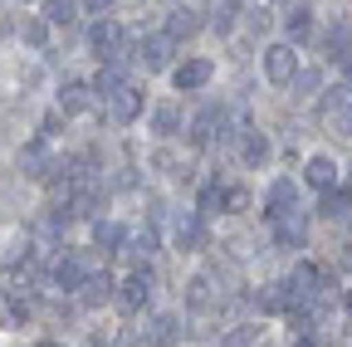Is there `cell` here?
<instances>
[{
	"label": "cell",
	"instance_id": "e575fe53",
	"mask_svg": "<svg viewBox=\"0 0 352 347\" xmlns=\"http://www.w3.org/2000/svg\"><path fill=\"white\" fill-rule=\"evenodd\" d=\"M226 205H230V210H245V205H250V196H245L240 186H230V191H226Z\"/></svg>",
	"mask_w": 352,
	"mask_h": 347
},
{
	"label": "cell",
	"instance_id": "f546056e",
	"mask_svg": "<svg viewBox=\"0 0 352 347\" xmlns=\"http://www.w3.org/2000/svg\"><path fill=\"white\" fill-rule=\"evenodd\" d=\"M215 210H226V186H206L201 191V210L196 215H215Z\"/></svg>",
	"mask_w": 352,
	"mask_h": 347
},
{
	"label": "cell",
	"instance_id": "7c38bea8",
	"mask_svg": "<svg viewBox=\"0 0 352 347\" xmlns=\"http://www.w3.org/2000/svg\"><path fill=\"white\" fill-rule=\"evenodd\" d=\"M113 279L108 274H83V284H78V303H83V309H98V303H108L113 298Z\"/></svg>",
	"mask_w": 352,
	"mask_h": 347
},
{
	"label": "cell",
	"instance_id": "e0dca14e",
	"mask_svg": "<svg viewBox=\"0 0 352 347\" xmlns=\"http://www.w3.org/2000/svg\"><path fill=\"white\" fill-rule=\"evenodd\" d=\"M54 284H59L64 293H78V284H83V265H78V254H64L59 265H54Z\"/></svg>",
	"mask_w": 352,
	"mask_h": 347
},
{
	"label": "cell",
	"instance_id": "8d00e7d4",
	"mask_svg": "<svg viewBox=\"0 0 352 347\" xmlns=\"http://www.w3.org/2000/svg\"><path fill=\"white\" fill-rule=\"evenodd\" d=\"M83 5H88V10H94V15H103V10L113 5V0H83Z\"/></svg>",
	"mask_w": 352,
	"mask_h": 347
},
{
	"label": "cell",
	"instance_id": "60d3db41",
	"mask_svg": "<svg viewBox=\"0 0 352 347\" xmlns=\"http://www.w3.org/2000/svg\"><path fill=\"white\" fill-rule=\"evenodd\" d=\"M39 347H59V342H39Z\"/></svg>",
	"mask_w": 352,
	"mask_h": 347
},
{
	"label": "cell",
	"instance_id": "d6986e66",
	"mask_svg": "<svg viewBox=\"0 0 352 347\" xmlns=\"http://www.w3.org/2000/svg\"><path fill=\"white\" fill-rule=\"evenodd\" d=\"M215 127H226V108H206V113L191 122V142H210Z\"/></svg>",
	"mask_w": 352,
	"mask_h": 347
},
{
	"label": "cell",
	"instance_id": "8992f818",
	"mask_svg": "<svg viewBox=\"0 0 352 347\" xmlns=\"http://www.w3.org/2000/svg\"><path fill=\"white\" fill-rule=\"evenodd\" d=\"M147 298H152V269H142V265H138V269H132V274L122 279V293H118V303H122L127 313H138Z\"/></svg>",
	"mask_w": 352,
	"mask_h": 347
},
{
	"label": "cell",
	"instance_id": "603a6c76",
	"mask_svg": "<svg viewBox=\"0 0 352 347\" xmlns=\"http://www.w3.org/2000/svg\"><path fill=\"white\" fill-rule=\"evenodd\" d=\"M259 309H264V313H279V309H289V284H284V279L264 284V289H259Z\"/></svg>",
	"mask_w": 352,
	"mask_h": 347
},
{
	"label": "cell",
	"instance_id": "836d02e7",
	"mask_svg": "<svg viewBox=\"0 0 352 347\" xmlns=\"http://www.w3.org/2000/svg\"><path fill=\"white\" fill-rule=\"evenodd\" d=\"M118 347H147V333H138V328H122Z\"/></svg>",
	"mask_w": 352,
	"mask_h": 347
},
{
	"label": "cell",
	"instance_id": "44dd1931",
	"mask_svg": "<svg viewBox=\"0 0 352 347\" xmlns=\"http://www.w3.org/2000/svg\"><path fill=\"white\" fill-rule=\"evenodd\" d=\"M176 127H182V113H176V103L152 108V133H157V137H176Z\"/></svg>",
	"mask_w": 352,
	"mask_h": 347
},
{
	"label": "cell",
	"instance_id": "484cf974",
	"mask_svg": "<svg viewBox=\"0 0 352 347\" xmlns=\"http://www.w3.org/2000/svg\"><path fill=\"white\" fill-rule=\"evenodd\" d=\"M289 89H294V98H314V93H318V74H314V69H298V74L289 78Z\"/></svg>",
	"mask_w": 352,
	"mask_h": 347
},
{
	"label": "cell",
	"instance_id": "d6a6232c",
	"mask_svg": "<svg viewBox=\"0 0 352 347\" xmlns=\"http://www.w3.org/2000/svg\"><path fill=\"white\" fill-rule=\"evenodd\" d=\"M308 30H314L308 10H294V15H289V39H308Z\"/></svg>",
	"mask_w": 352,
	"mask_h": 347
},
{
	"label": "cell",
	"instance_id": "7402d4cb",
	"mask_svg": "<svg viewBox=\"0 0 352 347\" xmlns=\"http://www.w3.org/2000/svg\"><path fill=\"white\" fill-rule=\"evenodd\" d=\"M122 240H127V230H122L118 221H94V245H98V249H108V254H113Z\"/></svg>",
	"mask_w": 352,
	"mask_h": 347
},
{
	"label": "cell",
	"instance_id": "ac0fdd59",
	"mask_svg": "<svg viewBox=\"0 0 352 347\" xmlns=\"http://www.w3.org/2000/svg\"><path fill=\"white\" fill-rule=\"evenodd\" d=\"M176 337H182V328H176L171 313L152 318V328H147V347H176Z\"/></svg>",
	"mask_w": 352,
	"mask_h": 347
},
{
	"label": "cell",
	"instance_id": "30bf717a",
	"mask_svg": "<svg viewBox=\"0 0 352 347\" xmlns=\"http://www.w3.org/2000/svg\"><path fill=\"white\" fill-rule=\"evenodd\" d=\"M94 108V89H88L83 78H64V89H59V113H88Z\"/></svg>",
	"mask_w": 352,
	"mask_h": 347
},
{
	"label": "cell",
	"instance_id": "9c48e42d",
	"mask_svg": "<svg viewBox=\"0 0 352 347\" xmlns=\"http://www.w3.org/2000/svg\"><path fill=\"white\" fill-rule=\"evenodd\" d=\"M176 249H206V221H201V215L196 210H182V215H176Z\"/></svg>",
	"mask_w": 352,
	"mask_h": 347
},
{
	"label": "cell",
	"instance_id": "5b68a950",
	"mask_svg": "<svg viewBox=\"0 0 352 347\" xmlns=\"http://www.w3.org/2000/svg\"><path fill=\"white\" fill-rule=\"evenodd\" d=\"M108 117L118 122V127H127V122H138L142 117V89H132V83H122V89L108 98Z\"/></svg>",
	"mask_w": 352,
	"mask_h": 347
},
{
	"label": "cell",
	"instance_id": "f1b7e54d",
	"mask_svg": "<svg viewBox=\"0 0 352 347\" xmlns=\"http://www.w3.org/2000/svg\"><path fill=\"white\" fill-rule=\"evenodd\" d=\"M240 157H245L250 166H259L264 157H270V142H264L259 133H245V147H240Z\"/></svg>",
	"mask_w": 352,
	"mask_h": 347
},
{
	"label": "cell",
	"instance_id": "ffe728a7",
	"mask_svg": "<svg viewBox=\"0 0 352 347\" xmlns=\"http://www.w3.org/2000/svg\"><path fill=\"white\" fill-rule=\"evenodd\" d=\"M44 25H74L78 20V0H44Z\"/></svg>",
	"mask_w": 352,
	"mask_h": 347
},
{
	"label": "cell",
	"instance_id": "8fae6325",
	"mask_svg": "<svg viewBox=\"0 0 352 347\" xmlns=\"http://www.w3.org/2000/svg\"><path fill=\"white\" fill-rule=\"evenodd\" d=\"M294 196H298V186H294L289 177H279V181L270 186V201H264V221H279V215H289V210H294Z\"/></svg>",
	"mask_w": 352,
	"mask_h": 347
},
{
	"label": "cell",
	"instance_id": "3957f363",
	"mask_svg": "<svg viewBox=\"0 0 352 347\" xmlns=\"http://www.w3.org/2000/svg\"><path fill=\"white\" fill-rule=\"evenodd\" d=\"M171 54H176V39L162 30V34H142V45H138V59L142 69H171Z\"/></svg>",
	"mask_w": 352,
	"mask_h": 347
},
{
	"label": "cell",
	"instance_id": "1f68e13d",
	"mask_svg": "<svg viewBox=\"0 0 352 347\" xmlns=\"http://www.w3.org/2000/svg\"><path fill=\"white\" fill-rule=\"evenodd\" d=\"M230 25H235V0L215 5V20H210V30H215V34H230Z\"/></svg>",
	"mask_w": 352,
	"mask_h": 347
},
{
	"label": "cell",
	"instance_id": "74e56055",
	"mask_svg": "<svg viewBox=\"0 0 352 347\" xmlns=\"http://www.w3.org/2000/svg\"><path fill=\"white\" fill-rule=\"evenodd\" d=\"M342 269H352V245H347V249H342Z\"/></svg>",
	"mask_w": 352,
	"mask_h": 347
},
{
	"label": "cell",
	"instance_id": "f35d334b",
	"mask_svg": "<svg viewBox=\"0 0 352 347\" xmlns=\"http://www.w3.org/2000/svg\"><path fill=\"white\" fill-rule=\"evenodd\" d=\"M289 347H314V337H294V342H289Z\"/></svg>",
	"mask_w": 352,
	"mask_h": 347
},
{
	"label": "cell",
	"instance_id": "ba28073f",
	"mask_svg": "<svg viewBox=\"0 0 352 347\" xmlns=\"http://www.w3.org/2000/svg\"><path fill=\"white\" fill-rule=\"evenodd\" d=\"M303 240H308V221H303L298 205H294L289 215H279V221H274V245H279V249H303Z\"/></svg>",
	"mask_w": 352,
	"mask_h": 347
},
{
	"label": "cell",
	"instance_id": "277c9868",
	"mask_svg": "<svg viewBox=\"0 0 352 347\" xmlns=\"http://www.w3.org/2000/svg\"><path fill=\"white\" fill-rule=\"evenodd\" d=\"M210 74H215L210 59H186V64L171 69V83H176V93H196V89H206V83H210Z\"/></svg>",
	"mask_w": 352,
	"mask_h": 347
},
{
	"label": "cell",
	"instance_id": "2e32d148",
	"mask_svg": "<svg viewBox=\"0 0 352 347\" xmlns=\"http://www.w3.org/2000/svg\"><path fill=\"white\" fill-rule=\"evenodd\" d=\"M318 215H328V221H352V191H323L318 201Z\"/></svg>",
	"mask_w": 352,
	"mask_h": 347
},
{
	"label": "cell",
	"instance_id": "9a60e30c",
	"mask_svg": "<svg viewBox=\"0 0 352 347\" xmlns=\"http://www.w3.org/2000/svg\"><path fill=\"white\" fill-rule=\"evenodd\" d=\"M127 83V74H122V64H103L98 74H94V83H88V89H94V98H113L118 89Z\"/></svg>",
	"mask_w": 352,
	"mask_h": 347
},
{
	"label": "cell",
	"instance_id": "7a4b0ae2",
	"mask_svg": "<svg viewBox=\"0 0 352 347\" xmlns=\"http://www.w3.org/2000/svg\"><path fill=\"white\" fill-rule=\"evenodd\" d=\"M298 74V49L294 45H270L264 49V78L270 83H289Z\"/></svg>",
	"mask_w": 352,
	"mask_h": 347
},
{
	"label": "cell",
	"instance_id": "52a82bcc",
	"mask_svg": "<svg viewBox=\"0 0 352 347\" xmlns=\"http://www.w3.org/2000/svg\"><path fill=\"white\" fill-rule=\"evenodd\" d=\"M20 171H25V177H34V181H54L59 161L44 152V142H30V147L20 152Z\"/></svg>",
	"mask_w": 352,
	"mask_h": 347
},
{
	"label": "cell",
	"instance_id": "d4e9b609",
	"mask_svg": "<svg viewBox=\"0 0 352 347\" xmlns=\"http://www.w3.org/2000/svg\"><path fill=\"white\" fill-rule=\"evenodd\" d=\"M20 34H25V45H34V49H44V45H50V25H44L39 15H30V20L20 25Z\"/></svg>",
	"mask_w": 352,
	"mask_h": 347
},
{
	"label": "cell",
	"instance_id": "5bb4252c",
	"mask_svg": "<svg viewBox=\"0 0 352 347\" xmlns=\"http://www.w3.org/2000/svg\"><path fill=\"white\" fill-rule=\"evenodd\" d=\"M303 181H308V186H318V191H333V186H338V166H333V157H308Z\"/></svg>",
	"mask_w": 352,
	"mask_h": 347
},
{
	"label": "cell",
	"instance_id": "ab89813d",
	"mask_svg": "<svg viewBox=\"0 0 352 347\" xmlns=\"http://www.w3.org/2000/svg\"><path fill=\"white\" fill-rule=\"evenodd\" d=\"M88 347H103V342H98V337H94V342H88Z\"/></svg>",
	"mask_w": 352,
	"mask_h": 347
},
{
	"label": "cell",
	"instance_id": "83f0119b",
	"mask_svg": "<svg viewBox=\"0 0 352 347\" xmlns=\"http://www.w3.org/2000/svg\"><path fill=\"white\" fill-rule=\"evenodd\" d=\"M127 245H132L127 254H142V259H147V254H157V230H152V225L132 230V240H127Z\"/></svg>",
	"mask_w": 352,
	"mask_h": 347
},
{
	"label": "cell",
	"instance_id": "d590c367",
	"mask_svg": "<svg viewBox=\"0 0 352 347\" xmlns=\"http://www.w3.org/2000/svg\"><path fill=\"white\" fill-rule=\"evenodd\" d=\"M250 25H254V30H270V10H264V5L250 10Z\"/></svg>",
	"mask_w": 352,
	"mask_h": 347
},
{
	"label": "cell",
	"instance_id": "4dcf8cb0",
	"mask_svg": "<svg viewBox=\"0 0 352 347\" xmlns=\"http://www.w3.org/2000/svg\"><path fill=\"white\" fill-rule=\"evenodd\" d=\"M254 337H259V328H254V323H240L235 333H226V337H220V347H250Z\"/></svg>",
	"mask_w": 352,
	"mask_h": 347
},
{
	"label": "cell",
	"instance_id": "6da1fadb",
	"mask_svg": "<svg viewBox=\"0 0 352 347\" xmlns=\"http://www.w3.org/2000/svg\"><path fill=\"white\" fill-rule=\"evenodd\" d=\"M94 49H98L103 64H127V59H132L127 34H122V25H113V20H98V25H94Z\"/></svg>",
	"mask_w": 352,
	"mask_h": 347
},
{
	"label": "cell",
	"instance_id": "4fadbf2b",
	"mask_svg": "<svg viewBox=\"0 0 352 347\" xmlns=\"http://www.w3.org/2000/svg\"><path fill=\"white\" fill-rule=\"evenodd\" d=\"M201 25H206V20H201V10H191V5H176V10L166 15V34H171V39H191Z\"/></svg>",
	"mask_w": 352,
	"mask_h": 347
},
{
	"label": "cell",
	"instance_id": "cb8c5ba5",
	"mask_svg": "<svg viewBox=\"0 0 352 347\" xmlns=\"http://www.w3.org/2000/svg\"><path fill=\"white\" fill-rule=\"evenodd\" d=\"M186 303H191V309H210V303H215V289H210L206 274H196V279L186 284Z\"/></svg>",
	"mask_w": 352,
	"mask_h": 347
},
{
	"label": "cell",
	"instance_id": "4316f807",
	"mask_svg": "<svg viewBox=\"0 0 352 347\" xmlns=\"http://www.w3.org/2000/svg\"><path fill=\"white\" fill-rule=\"evenodd\" d=\"M328 49H333L342 64H352V30H347V25H338V30L328 34Z\"/></svg>",
	"mask_w": 352,
	"mask_h": 347
}]
</instances>
